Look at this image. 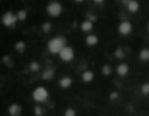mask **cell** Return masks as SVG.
I'll return each mask as SVG.
<instances>
[{"label": "cell", "instance_id": "8fae6325", "mask_svg": "<svg viewBox=\"0 0 149 116\" xmlns=\"http://www.w3.org/2000/svg\"><path fill=\"white\" fill-rule=\"evenodd\" d=\"M140 56L143 60H148L149 59V50H143V51H141Z\"/></svg>", "mask_w": 149, "mask_h": 116}, {"label": "cell", "instance_id": "3957f363", "mask_svg": "<svg viewBox=\"0 0 149 116\" xmlns=\"http://www.w3.org/2000/svg\"><path fill=\"white\" fill-rule=\"evenodd\" d=\"M47 12L52 17H58L61 13V5L58 2H52L47 6Z\"/></svg>", "mask_w": 149, "mask_h": 116}, {"label": "cell", "instance_id": "52a82bcc", "mask_svg": "<svg viewBox=\"0 0 149 116\" xmlns=\"http://www.w3.org/2000/svg\"><path fill=\"white\" fill-rule=\"evenodd\" d=\"M128 6H129L130 11H132V12H136V11L138 10V8H139V4L136 2V1H132V2H130Z\"/></svg>", "mask_w": 149, "mask_h": 116}, {"label": "cell", "instance_id": "4fadbf2b", "mask_svg": "<svg viewBox=\"0 0 149 116\" xmlns=\"http://www.w3.org/2000/svg\"><path fill=\"white\" fill-rule=\"evenodd\" d=\"M92 29V23H89V21H86V23H83V30L84 31H88V30Z\"/></svg>", "mask_w": 149, "mask_h": 116}, {"label": "cell", "instance_id": "5bb4252c", "mask_svg": "<svg viewBox=\"0 0 149 116\" xmlns=\"http://www.w3.org/2000/svg\"><path fill=\"white\" fill-rule=\"evenodd\" d=\"M142 91H143V93H144V94H148L149 93V84H146V85L143 86Z\"/></svg>", "mask_w": 149, "mask_h": 116}, {"label": "cell", "instance_id": "ba28073f", "mask_svg": "<svg viewBox=\"0 0 149 116\" xmlns=\"http://www.w3.org/2000/svg\"><path fill=\"white\" fill-rule=\"evenodd\" d=\"M128 66H127L126 64H122V65H120L118 66V73H120V75H127L128 73Z\"/></svg>", "mask_w": 149, "mask_h": 116}, {"label": "cell", "instance_id": "5b68a950", "mask_svg": "<svg viewBox=\"0 0 149 116\" xmlns=\"http://www.w3.org/2000/svg\"><path fill=\"white\" fill-rule=\"evenodd\" d=\"M15 21H17V17L13 12H6L3 17V23L7 27L13 26V23H15Z\"/></svg>", "mask_w": 149, "mask_h": 116}, {"label": "cell", "instance_id": "6da1fadb", "mask_svg": "<svg viewBox=\"0 0 149 116\" xmlns=\"http://www.w3.org/2000/svg\"><path fill=\"white\" fill-rule=\"evenodd\" d=\"M65 47V40L61 37H57L52 39L48 43V49L51 53H60L61 50Z\"/></svg>", "mask_w": 149, "mask_h": 116}, {"label": "cell", "instance_id": "277c9868", "mask_svg": "<svg viewBox=\"0 0 149 116\" xmlns=\"http://www.w3.org/2000/svg\"><path fill=\"white\" fill-rule=\"evenodd\" d=\"M59 55L62 60L68 62V61H70L74 58V50L70 47H64L59 53Z\"/></svg>", "mask_w": 149, "mask_h": 116}, {"label": "cell", "instance_id": "7a4b0ae2", "mask_svg": "<svg viewBox=\"0 0 149 116\" xmlns=\"http://www.w3.org/2000/svg\"><path fill=\"white\" fill-rule=\"evenodd\" d=\"M48 91L43 87H39L33 92V98L37 102H43L47 99Z\"/></svg>", "mask_w": 149, "mask_h": 116}, {"label": "cell", "instance_id": "30bf717a", "mask_svg": "<svg viewBox=\"0 0 149 116\" xmlns=\"http://www.w3.org/2000/svg\"><path fill=\"white\" fill-rule=\"evenodd\" d=\"M87 42L89 45H95V44L97 43V38H96L95 36H89V37L87 38Z\"/></svg>", "mask_w": 149, "mask_h": 116}, {"label": "cell", "instance_id": "7c38bea8", "mask_svg": "<svg viewBox=\"0 0 149 116\" xmlns=\"http://www.w3.org/2000/svg\"><path fill=\"white\" fill-rule=\"evenodd\" d=\"M92 77H93V75H92L91 72H89V71H87V72H86V73H84V75H83V79H85L86 81H91Z\"/></svg>", "mask_w": 149, "mask_h": 116}, {"label": "cell", "instance_id": "9c48e42d", "mask_svg": "<svg viewBox=\"0 0 149 116\" xmlns=\"http://www.w3.org/2000/svg\"><path fill=\"white\" fill-rule=\"evenodd\" d=\"M70 83H72V79H70V77H64V79H62V81H60V84H61V87H63V88L70 87Z\"/></svg>", "mask_w": 149, "mask_h": 116}, {"label": "cell", "instance_id": "8992f818", "mask_svg": "<svg viewBox=\"0 0 149 116\" xmlns=\"http://www.w3.org/2000/svg\"><path fill=\"white\" fill-rule=\"evenodd\" d=\"M118 30H120V33L123 35H128L132 31V26L129 21H123L118 27Z\"/></svg>", "mask_w": 149, "mask_h": 116}]
</instances>
